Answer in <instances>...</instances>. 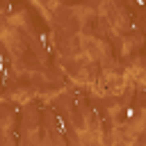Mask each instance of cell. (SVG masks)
Listing matches in <instances>:
<instances>
[{"instance_id":"1","label":"cell","mask_w":146,"mask_h":146,"mask_svg":"<svg viewBox=\"0 0 146 146\" xmlns=\"http://www.w3.org/2000/svg\"><path fill=\"white\" fill-rule=\"evenodd\" d=\"M2 68H5V62H2V57H0V71H2Z\"/></svg>"},{"instance_id":"2","label":"cell","mask_w":146,"mask_h":146,"mask_svg":"<svg viewBox=\"0 0 146 146\" xmlns=\"http://www.w3.org/2000/svg\"><path fill=\"white\" fill-rule=\"evenodd\" d=\"M137 5H144V0H137Z\"/></svg>"}]
</instances>
